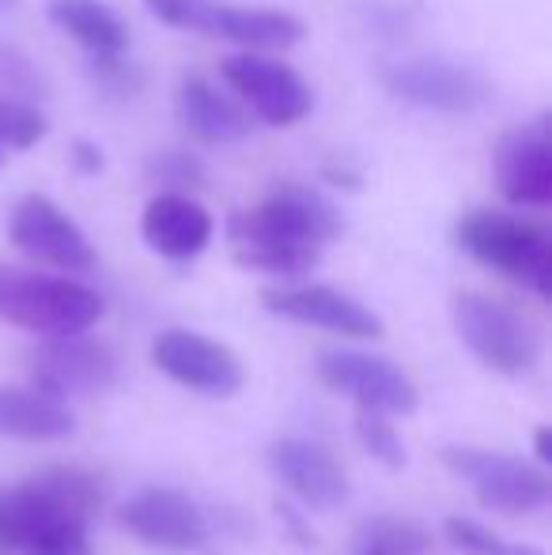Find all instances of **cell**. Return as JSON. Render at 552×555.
Instances as JSON below:
<instances>
[{
  "instance_id": "19",
  "label": "cell",
  "mask_w": 552,
  "mask_h": 555,
  "mask_svg": "<svg viewBox=\"0 0 552 555\" xmlns=\"http://www.w3.org/2000/svg\"><path fill=\"white\" fill-rule=\"evenodd\" d=\"M50 23L91 57H118L129 50V27L106 0H46Z\"/></svg>"
},
{
  "instance_id": "25",
  "label": "cell",
  "mask_w": 552,
  "mask_h": 555,
  "mask_svg": "<svg viewBox=\"0 0 552 555\" xmlns=\"http://www.w3.org/2000/svg\"><path fill=\"white\" fill-rule=\"evenodd\" d=\"M356 439H360V446L378 461V465L406 468L409 453H406V446H401L398 431H394V424L386 420V412H375V409L356 412Z\"/></svg>"
},
{
  "instance_id": "26",
  "label": "cell",
  "mask_w": 552,
  "mask_h": 555,
  "mask_svg": "<svg viewBox=\"0 0 552 555\" xmlns=\"http://www.w3.org/2000/svg\"><path fill=\"white\" fill-rule=\"evenodd\" d=\"M442 533H447V541L454 544L458 552H465V555H545L538 548H526V544L500 541L492 529H485L480 521H473V518H447Z\"/></svg>"
},
{
  "instance_id": "16",
  "label": "cell",
  "mask_w": 552,
  "mask_h": 555,
  "mask_svg": "<svg viewBox=\"0 0 552 555\" xmlns=\"http://www.w3.org/2000/svg\"><path fill=\"white\" fill-rule=\"evenodd\" d=\"M140 234L167 261H193L213 242V216L190 193H155L140 216Z\"/></svg>"
},
{
  "instance_id": "30",
  "label": "cell",
  "mask_w": 552,
  "mask_h": 555,
  "mask_svg": "<svg viewBox=\"0 0 552 555\" xmlns=\"http://www.w3.org/2000/svg\"><path fill=\"white\" fill-rule=\"evenodd\" d=\"M103 147L95 144V140H73V167L80 170V175H99L103 170Z\"/></svg>"
},
{
  "instance_id": "18",
  "label": "cell",
  "mask_w": 552,
  "mask_h": 555,
  "mask_svg": "<svg viewBox=\"0 0 552 555\" xmlns=\"http://www.w3.org/2000/svg\"><path fill=\"white\" fill-rule=\"evenodd\" d=\"M201 35L223 38V42H235L254 53H277L303 42L307 23L299 15L284 12V8H246V4H216L213 0L205 12V23H201Z\"/></svg>"
},
{
  "instance_id": "7",
  "label": "cell",
  "mask_w": 552,
  "mask_h": 555,
  "mask_svg": "<svg viewBox=\"0 0 552 555\" xmlns=\"http://www.w3.org/2000/svg\"><path fill=\"white\" fill-rule=\"evenodd\" d=\"M220 76L246 111L261 117L266 125H277V129H292L314 111L310 83L292 65H284L280 57H269V53L246 50L235 53V57H223Z\"/></svg>"
},
{
  "instance_id": "31",
  "label": "cell",
  "mask_w": 552,
  "mask_h": 555,
  "mask_svg": "<svg viewBox=\"0 0 552 555\" xmlns=\"http://www.w3.org/2000/svg\"><path fill=\"white\" fill-rule=\"evenodd\" d=\"M534 442H538V457L541 461H545V465H549V457H552V431H549V427H538V435H534Z\"/></svg>"
},
{
  "instance_id": "6",
  "label": "cell",
  "mask_w": 552,
  "mask_h": 555,
  "mask_svg": "<svg viewBox=\"0 0 552 555\" xmlns=\"http://www.w3.org/2000/svg\"><path fill=\"white\" fill-rule=\"evenodd\" d=\"M394 99L435 114H473L492 103V80L477 65L450 57H409L378 73Z\"/></svg>"
},
{
  "instance_id": "27",
  "label": "cell",
  "mask_w": 552,
  "mask_h": 555,
  "mask_svg": "<svg viewBox=\"0 0 552 555\" xmlns=\"http://www.w3.org/2000/svg\"><path fill=\"white\" fill-rule=\"evenodd\" d=\"M0 91H8L12 99H27V103H38L46 95V80L35 61L8 42H0Z\"/></svg>"
},
{
  "instance_id": "22",
  "label": "cell",
  "mask_w": 552,
  "mask_h": 555,
  "mask_svg": "<svg viewBox=\"0 0 552 555\" xmlns=\"http://www.w3.org/2000/svg\"><path fill=\"white\" fill-rule=\"evenodd\" d=\"M20 555H95L88 521L80 518H42L27 533Z\"/></svg>"
},
{
  "instance_id": "1",
  "label": "cell",
  "mask_w": 552,
  "mask_h": 555,
  "mask_svg": "<svg viewBox=\"0 0 552 555\" xmlns=\"http://www.w3.org/2000/svg\"><path fill=\"white\" fill-rule=\"evenodd\" d=\"M345 234V216L325 193L299 182L269 190L246 212L228 220V249L243 269L269 276H303L322 261V249Z\"/></svg>"
},
{
  "instance_id": "12",
  "label": "cell",
  "mask_w": 552,
  "mask_h": 555,
  "mask_svg": "<svg viewBox=\"0 0 552 555\" xmlns=\"http://www.w3.org/2000/svg\"><path fill=\"white\" fill-rule=\"evenodd\" d=\"M496 185L518 208H545L552 201V125L549 114L515 125L492 152Z\"/></svg>"
},
{
  "instance_id": "9",
  "label": "cell",
  "mask_w": 552,
  "mask_h": 555,
  "mask_svg": "<svg viewBox=\"0 0 552 555\" xmlns=\"http://www.w3.org/2000/svg\"><path fill=\"white\" fill-rule=\"evenodd\" d=\"M35 389H42L53 401L65 397H91L103 393L118 378V359L106 344L88 340L84 333L46 336L27 359Z\"/></svg>"
},
{
  "instance_id": "17",
  "label": "cell",
  "mask_w": 552,
  "mask_h": 555,
  "mask_svg": "<svg viewBox=\"0 0 552 555\" xmlns=\"http://www.w3.org/2000/svg\"><path fill=\"white\" fill-rule=\"evenodd\" d=\"M175 114L185 125V132L201 144H239L254 129V114L239 99L223 95L208 76H182Z\"/></svg>"
},
{
  "instance_id": "3",
  "label": "cell",
  "mask_w": 552,
  "mask_h": 555,
  "mask_svg": "<svg viewBox=\"0 0 552 555\" xmlns=\"http://www.w3.org/2000/svg\"><path fill=\"white\" fill-rule=\"evenodd\" d=\"M454 238L473 261L503 272L508 280L534 287L541 299L552 292V238L541 223L523 216L473 208L454 227Z\"/></svg>"
},
{
  "instance_id": "11",
  "label": "cell",
  "mask_w": 552,
  "mask_h": 555,
  "mask_svg": "<svg viewBox=\"0 0 552 555\" xmlns=\"http://www.w3.org/2000/svg\"><path fill=\"white\" fill-rule=\"evenodd\" d=\"M152 363L170 382L205 397H231L243 389V363L228 344L193 330H163L152 340Z\"/></svg>"
},
{
  "instance_id": "23",
  "label": "cell",
  "mask_w": 552,
  "mask_h": 555,
  "mask_svg": "<svg viewBox=\"0 0 552 555\" xmlns=\"http://www.w3.org/2000/svg\"><path fill=\"white\" fill-rule=\"evenodd\" d=\"M50 132V121L38 111V103H27V99H0V147L4 152H27L38 140Z\"/></svg>"
},
{
  "instance_id": "33",
  "label": "cell",
  "mask_w": 552,
  "mask_h": 555,
  "mask_svg": "<svg viewBox=\"0 0 552 555\" xmlns=\"http://www.w3.org/2000/svg\"><path fill=\"white\" fill-rule=\"evenodd\" d=\"M0 163H4V147H0Z\"/></svg>"
},
{
  "instance_id": "2",
  "label": "cell",
  "mask_w": 552,
  "mask_h": 555,
  "mask_svg": "<svg viewBox=\"0 0 552 555\" xmlns=\"http://www.w3.org/2000/svg\"><path fill=\"white\" fill-rule=\"evenodd\" d=\"M103 318V299L68 276L0 264V322L38 336L88 333Z\"/></svg>"
},
{
  "instance_id": "32",
  "label": "cell",
  "mask_w": 552,
  "mask_h": 555,
  "mask_svg": "<svg viewBox=\"0 0 552 555\" xmlns=\"http://www.w3.org/2000/svg\"><path fill=\"white\" fill-rule=\"evenodd\" d=\"M8 8H15V0H0V12H8Z\"/></svg>"
},
{
  "instance_id": "28",
  "label": "cell",
  "mask_w": 552,
  "mask_h": 555,
  "mask_svg": "<svg viewBox=\"0 0 552 555\" xmlns=\"http://www.w3.org/2000/svg\"><path fill=\"white\" fill-rule=\"evenodd\" d=\"M91 80L111 99H137L144 91V68L126 61V53H118V57H91Z\"/></svg>"
},
{
  "instance_id": "21",
  "label": "cell",
  "mask_w": 552,
  "mask_h": 555,
  "mask_svg": "<svg viewBox=\"0 0 552 555\" xmlns=\"http://www.w3.org/2000/svg\"><path fill=\"white\" fill-rule=\"evenodd\" d=\"M432 552V533L424 526L398 514H378L363 521L356 537V555H427Z\"/></svg>"
},
{
  "instance_id": "24",
  "label": "cell",
  "mask_w": 552,
  "mask_h": 555,
  "mask_svg": "<svg viewBox=\"0 0 552 555\" xmlns=\"http://www.w3.org/2000/svg\"><path fill=\"white\" fill-rule=\"evenodd\" d=\"M144 170H147V182L159 185V193H193V190H205L208 182L205 163L190 152H155Z\"/></svg>"
},
{
  "instance_id": "20",
  "label": "cell",
  "mask_w": 552,
  "mask_h": 555,
  "mask_svg": "<svg viewBox=\"0 0 552 555\" xmlns=\"http://www.w3.org/2000/svg\"><path fill=\"white\" fill-rule=\"evenodd\" d=\"M76 431L73 412L42 389L0 386V435L23 442H53Z\"/></svg>"
},
{
  "instance_id": "10",
  "label": "cell",
  "mask_w": 552,
  "mask_h": 555,
  "mask_svg": "<svg viewBox=\"0 0 552 555\" xmlns=\"http://www.w3.org/2000/svg\"><path fill=\"white\" fill-rule=\"evenodd\" d=\"M318 382L333 393L352 397L360 409L375 412H413L416 409V386L398 363L383 356H371V351H341L330 348L318 356L314 363Z\"/></svg>"
},
{
  "instance_id": "15",
  "label": "cell",
  "mask_w": 552,
  "mask_h": 555,
  "mask_svg": "<svg viewBox=\"0 0 552 555\" xmlns=\"http://www.w3.org/2000/svg\"><path fill=\"white\" fill-rule=\"evenodd\" d=\"M269 468L295 499L318 506V511H333L352 491L341 461L310 439H277L269 446Z\"/></svg>"
},
{
  "instance_id": "13",
  "label": "cell",
  "mask_w": 552,
  "mask_h": 555,
  "mask_svg": "<svg viewBox=\"0 0 552 555\" xmlns=\"http://www.w3.org/2000/svg\"><path fill=\"white\" fill-rule=\"evenodd\" d=\"M261 307L295 325H314V330L348 336V340H378L383 336V322H378L375 310L330 284L266 287Z\"/></svg>"
},
{
  "instance_id": "8",
  "label": "cell",
  "mask_w": 552,
  "mask_h": 555,
  "mask_svg": "<svg viewBox=\"0 0 552 555\" xmlns=\"http://www.w3.org/2000/svg\"><path fill=\"white\" fill-rule=\"evenodd\" d=\"M8 238L20 254L30 261L53 264L61 272H91L95 269V249H91L88 234L80 223L46 193H27L20 205L12 208L8 220Z\"/></svg>"
},
{
  "instance_id": "29",
  "label": "cell",
  "mask_w": 552,
  "mask_h": 555,
  "mask_svg": "<svg viewBox=\"0 0 552 555\" xmlns=\"http://www.w3.org/2000/svg\"><path fill=\"white\" fill-rule=\"evenodd\" d=\"M147 12L155 15L159 23H167V27L175 30H201V23H205V12L213 0H144Z\"/></svg>"
},
{
  "instance_id": "14",
  "label": "cell",
  "mask_w": 552,
  "mask_h": 555,
  "mask_svg": "<svg viewBox=\"0 0 552 555\" xmlns=\"http://www.w3.org/2000/svg\"><path fill=\"white\" fill-rule=\"evenodd\" d=\"M121 526L147 548L197 552L208 541V518L185 491L144 488L121 506Z\"/></svg>"
},
{
  "instance_id": "4",
  "label": "cell",
  "mask_w": 552,
  "mask_h": 555,
  "mask_svg": "<svg viewBox=\"0 0 552 555\" xmlns=\"http://www.w3.org/2000/svg\"><path fill=\"white\" fill-rule=\"evenodd\" d=\"M454 330L465 340V348L496 374L523 378L538 366L541 340L538 330L526 322L508 302L480 292H462L454 299Z\"/></svg>"
},
{
  "instance_id": "5",
  "label": "cell",
  "mask_w": 552,
  "mask_h": 555,
  "mask_svg": "<svg viewBox=\"0 0 552 555\" xmlns=\"http://www.w3.org/2000/svg\"><path fill=\"white\" fill-rule=\"evenodd\" d=\"M439 457L492 511L511 514V518L545 511L549 476L534 468L530 461L500 450H477V446H442Z\"/></svg>"
}]
</instances>
